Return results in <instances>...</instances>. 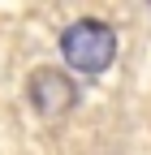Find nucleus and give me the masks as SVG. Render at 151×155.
Instances as JSON below:
<instances>
[{"label": "nucleus", "instance_id": "obj_2", "mask_svg": "<svg viewBox=\"0 0 151 155\" xmlns=\"http://www.w3.org/2000/svg\"><path fill=\"white\" fill-rule=\"evenodd\" d=\"M26 95H30V104H35L39 116H65L73 104H78V86L69 82V73L52 69V65H43V69L30 73Z\"/></svg>", "mask_w": 151, "mask_h": 155}, {"label": "nucleus", "instance_id": "obj_1", "mask_svg": "<svg viewBox=\"0 0 151 155\" xmlns=\"http://www.w3.org/2000/svg\"><path fill=\"white\" fill-rule=\"evenodd\" d=\"M61 52H65V61L73 69L104 73L112 65V56H117V35H112V26L99 22V17H82V22H73L61 35Z\"/></svg>", "mask_w": 151, "mask_h": 155}]
</instances>
